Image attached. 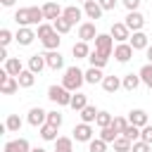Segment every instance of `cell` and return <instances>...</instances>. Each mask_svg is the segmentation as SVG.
Wrapping results in <instances>:
<instances>
[{
  "label": "cell",
  "instance_id": "6da1fadb",
  "mask_svg": "<svg viewBox=\"0 0 152 152\" xmlns=\"http://www.w3.org/2000/svg\"><path fill=\"white\" fill-rule=\"evenodd\" d=\"M45 19L43 7H19L14 12V21L19 26H40Z\"/></svg>",
  "mask_w": 152,
  "mask_h": 152
},
{
  "label": "cell",
  "instance_id": "7a4b0ae2",
  "mask_svg": "<svg viewBox=\"0 0 152 152\" xmlns=\"http://www.w3.org/2000/svg\"><path fill=\"white\" fill-rule=\"evenodd\" d=\"M36 36L40 38V43H43V48H45V50H59L62 38H59V33L55 31V26H52V24H45V21H43V24L38 26Z\"/></svg>",
  "mask_w": 152,
  "mask_h": 152
},
{
  "label": "cell",
  "instance_id": "3957f363",
  "mask_svg": "<svg viewBox=\"0 0 152 152\" xmlns=\"http://www.w3.org/2000/svg\"><path fill=\"white\" fill-rule=\"evenodd\" d=\"M86 83V71H81L76 64L74 66H66L64 69V76H62V86L71 93H78V88Z\"/></svg>",
  "mask_w": 152,
  "mask_h": 152
},
{
  "label": "cell",
  "instance_id": "277c9868",
  "mask_svg": "<svg viewBox=\"0 0 152 152\" xmlns=\"http://www.w3.org/2000/svg\"><path fill=\"white\" fill-rule=\"evenodd\" d=\"M71 97H74V93L66 90L64 86H50L48 88V100L55 102V104H59V107H69L71 104Z\"/></svg>",
  "mask_w": 152,
  "mask_h": 152
},
{
  "label": "cell",
  "instance_id": "5b68a950",
  "mask_svg": "<svg viewBox=\"0 0 152 152\" xmlns=\"http://www.w3.org/2000/svg\"><path fill=\"white\" fill-rule=\"evenodd\" d=\"M19 90V81H17V76H10L5 69L0 71V93L2 95H12V93H17Z\"/></svg>",
  "mask_w": 152,
  "mask_h": 152
},
{
  "label": "cell",
  "instance_id": "8992f818",
  "mask_svg": "<svg viewBox=\"0 0 152 152\" xmlns=\"http://www.w3.org/2000/svg\"><path fill=\"white\" fill-rule=\"evenodd\" d=\"M93 43H95V50L102 52V55H107V57L114 52V38H112L109 33H97V38H95Z\"/></svg>",
  "mask_w": 152,
  "mask_h": 152
},
{
  "label": "cell",
  "instance_id": "52a82bcc",
  "mask_svg": "<svg viewBox=\"0 0 152 152\" xmlns=\"http://www.w3.org/2000/svg\"><path fill=\"white\" fill-rule=\"evenodd\" d=\"M71 133H74V140H76V142H90V140L95 138L93 126H90V124H83V121H81V124H76Z\"/></svg>",
  "mask_w": 152,
  "mask_h": 152
},
{
  "label": "cell",
  "instance_id": "ba28073f",
  "mask_svg": "<svg viewBox=\"0 0 152 152\" xmlns=\"http://www.w3.org/2000/svg\"><path fill=\"white\" fill-rule=\"evenodd\" d=\"M109 36H112L116 43H128V40H131V31H128V26H126L124 21H114L112 28H109Z\"/></svg>",
  "mask_w": 152,
  "mask_h": 152
},
{
  "label": "cell",
  "instance_id": "9c48e42d",
  "mask_svg": "<svg viewBox=\"0 0 152 152\" xmlns=\"http://www.w3.org/2000/svg\"><path fill=\"white\" fill-rule=\"evenodd\" d=\"M26 121H28L33 128H40V126H45V124H48V112H45L43 107H31V109H28Z\"/></svg>",
  "mask_w": 152,
  "mask_h": 152
},
{
  "label": "cell",
  "instance_id": "30bf717a",
  "mask_svg": "<svg viewBox=\"0 0 152 152\" xmlns=\"http://www.w3.org/2000/svg\"><path fill=\"white\" fill-rule=\"evenodd\" d=\"M97 38V31H95V21H81L78 24V40L83 43H90Z\"/></svg>",
  "mask_w": 152,
  "mask_h": 152
},
{
  "label": "cell",
  "instance_id": "8fae6325",
  "mask_svg": "<svg viewBox=\"0 0 152 152\" xmlns=\"http://www.w3.org/2000/svg\"><path fill=\"white\" fill-rule=\"evenodd\" d=\"M124 24L128 26L131 33H135V31H142V26H145V17H142V12H128Z\"/></svg>",
  "mask_w": 152,
  "mask_h": 152
},
{
  "label": "cell",
  "instance_id": "7c38bea8",
  "mask_svg": "<svg viewBox=\"0 0 152 152\" xmlns=\"http://www.w3.org/2000/svg\"><path fill=\"white\" fill-rule=\"evenodd\" d=\"M36 38H38V36H36V31H33L31 26H19V31L14 33V40H17L19 45H31Z\"/></svg>",
  "mask_w": 152,
  "mask_h": 152
},
{
  "label": "cell",
  "instance_id": "4fadbf2b",
  "mask_svg": "<svg viewBox=\"0 0 152 152\" xmlns=\"http://www.w3.org/2000/svg\"><path fill=\"white\" fill-rule=\"evenodd\" d=\"M133 48H131V43H116V48H114V59L116 62H121V64H126L131 57H133Z\"/></svg>",
  "mask_w": 152,
  "mask_h": 152
},
{
  "label": "cell",
  "instance_id": "5bb4252c",
  "mask_svg": "<svg viewBox=\"0 0 152 152\" xmlns=\"http://www.w3.org/2000/svg\"><path fill=\"white\" fill-rule=\"evenodd\" d=\"M2 152H31V145L26 138H17V140H7L2 145Z\"/></svg>",
  "mask_w": 152,
  "mask_h": 152
},
{
  "label": "cell",
  "instance_id": "9a60e30c",
  "mask_svg": "<svg viewBox=\"0 0 152 152\" xmlns=\"http://www.w3.org/2000/svg\"><path fill=\"white\" fill-rule=\"evenodd\" d=\"M102 12H104V10L100 7V2H97V0H86V2H83V14H86L88 19L97 21V19L102 17Z\"/></svg>",
  "mask_w": 152,
  "mask_h": 152
},
{
  "label": "cell",
  "instance_id": "2e32d148",
  "mask_svg": "<svg viewBox=\"0 0 152 152\" xmlns=\"http://www.w3.org/2000/svg\"><path fill=\"white\" fill-rule=\"evenodd\" d=\"M45 62H48V69H52V71L64 69V57L59 55V50H48L45 52Z\"/></svg>",
  "mask_w": 152,
  "mask_h": 152
},
{
  "label": "cell",
  "instance_id": "e0dca14e",
  "mask_svg": "<svg viewBox=\"0 0 152 152\" xmlns=\"http://www.w3.org/2000/svg\"><path fill=\"white\" fill-rule=\"evenodd\" d=\"M128 124L138 126V128H145L150 121H147V112L145 109H131L128 112Z\"/></svg>",
  "mask_w": 152,
  "mask_h": 152
},
{
  "label": "cell",
  "instance_id": "ac0fdd59",
  "mask_svg": "<svg viewBox=\"0 0 152 152\" xmlns=\"http://www.w3.org/2000/svg\"><path fill=\"white\" fill-rule=\"evenodd\" d=\"M131 48L133 50H147L150 48V38L142 33V31H135V33H131Z\"/></svg>",
  "mask_w": 152,
  "mask_h": 152
},
{
  "label": "cell",
  "instance_id": "d6986e66",
  "mask_svg": "<svg viewBox=\"0 0 152 152\" xmlns=\"http://www.w3.org/2000/svg\"><path fill=\"white\" fill-rule=\"evenodd\" d=\"M62 12H64V10H62L57 2H45V5H43V14H45V19H48V21L59 19V17H62Z\"/></svg>",
  "mask_w": 152,
  "mask_h": 152
},
{
  "label": "cell",
  "instance_id": "ffe728a7",
  "mask_svg": "<svg viewBox=\"0 0 152 152\" xmlns=\"http://www.w3.org/2000/svg\"><path fill=\"white\" fill-rule=\"evenodd\" d=\"M48 66V62H45V55H31L28 57V71H33L36 76L43 71Z\"/></svg>",
  "mask_w": 152,
  "mask_h": 152
},
{
  "label": "cell",
  "instance_id": "44dd1931",
  "mask_svg": "<svg viewBox=\"0 0 152 152\" xmlns=\"http://www.w3.org/2000/svg\"><path fill=\"white\" fill-rule=\"evenodd\" d=\"M90 48H88V43H83V40H78V43H74V48H71V55L76 57V59H88L90 57Z\"/></svg>",
  "mask_w": 152,
  "mask_h": 152
},
{
  "label": "cell",
  "instance_id": "7402d4cb",
  "mask_svg": "<svg viewBox=\"0 0 152 152\" xmlns=\"http://www.w3.org/2000/svg\"><path fill=\"white\" fill-rule=\"evenodd\" d=\"M5 71H7L10 76H19V74L24 71V64H21V59H19V57H10V59L5 62Z\"/></svg>",
  "mask_w": 152,
  "mask_h": 152
},
{
  "label": "cell",
  "instance_id": "603a6c76",
  "mask_svg": "<svg viewBox=\"0 0 152 152\" xmlns=\"http://www.w3.org/2000/svg\"><path fill=\"white\" fill-rule=\"evenodd\" d=\"M119 88H124L119 76H104V78H102V90H104V93H116Z\"/></svg>",
  "mask_w": 152,
  "mask_h": 152
},
{
  "label": "cell",
  "instance_id": "cb8c5ba5",
  "mask_svg": "<svg viewBox=\"0 0 152 152\" xmlns=\"http://www.w3.org/2000/svg\"><path fill=\"white\" fill-rule=\"evenodd\" d=\"M140 83H142V81H140V74H126V76L121 78V86H124V90H128V93H133Z\"/></svg>",
  "mask_w": 152,
  "mask_h": 152
},
{
  "label": "cell",
  "instance_id": "d4e9b609",
  "mask_svg": "<svg viewBox=\"0 0 152 152\" xmlns=\"http://www.w3.org/2000/svg\"><path fill=\"white\" fill-rule=\"evenodd\" d=\"M62 17H64V19H69L71 24H76V21H81V17H83V10H81V7H76V5H69V7H64Z\"/></svg>",
  "mask_w": 152,
  "mask_h": 152
},
{
  "label": "cell",
  "instance_id": "484cf974",
  "mask_svg": "<svg viewBox=\"0 0 152 152\" xmlns=\"http://www.w3.org/2000/svg\"><path fill=\"white\" fill-rule=\"evenodd\" d=\"M21 116L19 114H7V119H5V131H10V133H19V128H21Z\"/></svg>",
  "mask_w": 152,
  "mask_h": 152
},
{
  "label": "cell",
  "instance_id": "4316f807",
  "mask_svg": "<svg viewBox=\"0 0 152 152\" xmlns=\"http://www.w3.org/2000/svg\"><path fill=\"white\" fill-rule=\"evenodd\" d=\"M55 152H74V138L59 135V138L55 140Z\"/></svg>",
  "mask_w": 152,
  "mask_h": 152
},
{
  "label": "cell",
  "instance_id": "83f0119b",
  "mask_svg": "<svg viewBox=\"0 0 152 152\" xmlns=\"http://www.w3.org/2000/svg\"><path fill=\"white\" fill-rule=\"evenodd\" d=\"M17 81H19V88H33V83H36V74L28 71V69H24V71L17 76Z\"/></svg>",
  "mask_w": 152,
  "mask_h": 152
},
{
  "label": "cell",
  "instance_id": "f1b7e54d",
  "mask_svg": "<svg viewBox=\"0 0 152 152\" xmlns=\"http://www.w3.org/2000/svg\"><path fill=\"white\" fill-rule=\"evenodd\" d=\"M74 112H81V109H86L88 107V95L86 93H74V97H71V104H69Z\"/></svg>",
  "mask_w": 152,
  "mask_h": 152
},
{
  "label": "cell",
  "instance_id": "f546056e",
  "mask_svg": "<svg viewBox=\"0 0 152 152\" xmlns=\"http://www.w3.org/2000/svg\"><path fill=\"white\" fill-rule=\"evenodd\" d=\"M78 114H81V121H83V124H93V121H97L100 109H95V104H88V107H86V109H81Z\"/></svg>",
  "mask_w": 152,
  "mask_h": 152
},
{
  "label": "cell",
  "instance_id": "4dcf8cb0",
  "mask_svg": "<svg viewBox=\"0 0 152 152\" xmlns=\"http://www.w3.org/2000/svg\"><path fill=\"white\" fill-rule=\"evenodd\" d=\"M102 78H104V74H102V69H97V66H90V69H86V83H102Z\"/></svg>",
  "mask_w": 152,
  "mask_h": 152
},
{
  "label": "cell",
  "instance_id": "1f68e13d",
  "mask_svg": "<svg viewBox=\"0 0 152 152\" xmlns=\"http://www.w3.org/2000/svg\"><path fill=\"white\" fill-rule=\"evenodd\" d=\"M57 131L59 128H55V126H50V124H45V126H40V138L45 140V142H55L59 135H57Z\"/></svg>",
  "mask_w": 152,
  "mask_h": 152
},
{
  "label": "cell",
  "instance_id": "d6a6232c",
  "mask_svg": "<svg viewBox=\"0 0 152 152\" xmlns=\"http://www.w3.org/2000/svg\"><path fill=\"white\" fill-rule=\"evenodd\" d=\"M119 135H121V133H119L114 126H107V128H100V135H97V138H102L107 145H112V142H114Z\"/></svg>",
  "mask_w": 152,
  "mask_h": 152
},
{
  "label": "cell",
  "instance_id": "836d02e7",
  "mask_svg": "<svg viewBox=\"0 0 152 152\" xmlns=\"http://www.w3.org/2000/svg\"><path fill=\"white\" fill-rule=\"evenodd\" d=\"M88 62H90V66L102 69V66L109 62V57H107V55H102V52H97V50H93V52H90V57H88Z\"/></svg>",
  "mask_w": 152,
  "mask_h": 152
},
{
  "label": "cell",
  "instance_id": "e575fe53",
  "mask_svg": "<svg viewBox=\"0 0 152 152\" xmlns=\"http://www.w3.org/2000/svg\"><path fill=\"white\" fill-rule=\"evenodd\" d=\"M114 152H131V147H133V140H128L126 135H119L114 142Z\"/></svg>",
  "mask_w": 152,
  "mask_h": 152
},
{
  "label": "cell",
  "instance_id": "d590c367",
  "mask_svg": "<svg viewBox=\"0 0 152 152\" xmlns=\"http://www.w3.org/2000/svg\"><path fill=\"white\" fill-rule=\"evenodd\" d=\"M52 26H55V31H57L59 36H64V33H69V31H71V26H74V24H71L69 19L59 17V19H55V21H52Z\"/></svg>",
  "mask_w": 152,
  "mask_h": 152
},
{
  "label": "cell",
  "instance_id": "8d00e7d4",
  "mask_svg": "<svg viewBox=\"0 0 152 152\" xmlns=\"http://www.w3.org/2000/svg\"><path fill=\"white\" fill-rule=\"evenodd\" d=\"M138 74H140V81H142V83L152 90V64H142Z\"/></svg>",
  "mask_w": 152,
  "mask_h": 152
},
{
  "label": "cell",
  "instance_id": "74e56055",
  "mask_svg": "<svg viewBox=\"0 0 152 152\" xmlns=\"http://www.w3.org/2000/svg\"><path fill=\"white\" fill-rule=\"evenodd\" d=\"M112 121H114V116L109 114V112H104V109H100V114H97V126L100 128H107V126H112Z\"/></svg>",
  "mask_w": 152,
  "mask_h": 152
},
{
  "label": "cell",
  "instance_id": "f35d334b",
  "mask_svg": "<svg viewBox=\"0 0 152 152\" xmlns=\"http://www.w3.org/2000/svg\"><path fill=\"white\" fill-rule=\"evenodd\" d=\"M88 152H107V142L102 138H93L88 142Z\"/></svg>",
  "mask_w": 152,
  "mask_h": 152
},
{
  "label": "cell",
  "instance_id": "ab89813d",
  "mask_svg": "<svg viewBox=\"0 0 152 152\" xmlns=\"http://www.w3.org/2000/svg\"><path fill=\"white\" fill-rule=\"evenodd\" d=\"M62 121H64V116H62V112H57V109H52V112H48V124H50V126H55V128H59V126H62Z\"/></svg>",
  "mask_w": 152,
  "mask_h": 152
},
{
  "label": "cell",
  "instance_id": "60d3db41",
  "mask_svg": "<svg viewBox=\"0 0 152 152\" xmlns=\"http://www.w3.org/2000/svg\"><path fill=\"white\" fill-rule=\"evenodd\" d=\"M124 135H126L128 140H133V142H135V140H140V128H138V126H133V124H128V126H126V131H124Z\"/></svg>",
  "mask_w": 152,
  "mask_h": 152
},
{
  "label": "cell",
  "instance_id": "b9f144b4",
  "mask_svg": "<svg viewBox=\"0 0 152 152\" xmlns=\"http://www.w3.org/2000/svg\"><path fill=\"white\" fill-rule=\"evenodd\" d=\"M12 38H14V33H12L10 28H2V31H0V45H2V48H7V45L12 43Z\"/></svg>",
  "mask_w": 152,
  "mask_h": 152
},
{
  "label": "cell",
  "instance_id": "7bdbcfd3",
  "mask_svg": "<svg viewBox=\"0 0 152 152\" xmlns=\"http://www.w3.org/2000/svg\"><path fill=\"white\" fill-rule=\"evenodd\" d=\"M112 126L124 135V131H126V126H128V119H124V116H114V121H112Z\"/></svg>",
  "mask_w": 152,
  "mask_h": 152
},
{
  "label": "cell",
  "instance_id": "ee69618b",
  "mask_svg": "<svg viewBox=\"0 0 152 152\" xmlns=\"http://www.w3.org/2000/svg\"><path fill=\"white\" fill-rule=\"evenodd\" d=\"M131 152H152V145H147L145 140H135L133 147H131Z\"/></svg>",
  "mask_w": 152,
  "mask_h": 152
},
{
  "label": "cell",
  "instance_id": "f6af8a7d",
  "mask_svg": "<svg viewBox=\"0 0 152 152\" xmlns=\"http://www.w3.org/2000/svg\"><path fill=\"white\" fill-rule=\"evenodd\" d=\"M140 140H145L147 145H152V124H147L145 128H140Z\"/></svg>",
  "mask_w": 152,
  "mask_h": 152
},
{
  "label": "cell",
  "instance_id": "bcb514c9",
  "mask_svg": "<svg viewBox=\"0 0 152 152\" xmlns=\"http://www.w3.org/2000/svg\"><path fill=\"white\" fill-rule=\"evenodd\" d=\"M121 2H124V7H126L128 12H138V7H140L142 0H121Z\"/></svg>",
  "mask_w": 152,
  "mask_h": 152
},
{
  "label": "cell",
  "instance_id": "7dc6e473",
  "mask_svg": "<svg viewBox=\"0 0 152 152\" xmlns=\"http://www.w3.org/2000/svg\"><path fill=\"white\" fill-rule=\"evenodd\" d=\"M97 2H100V7H102L104 12H109V10L116 7V0H97Z\"/></svg>",
  "mask_w": 152,
  "mask_h": 152
},
{
  "label": "cell",
  "instance_id": "c3c4849f",
  "mask_svg": "<svg viewBox=\"0 0 152 152\" xmlns=\"http://www.w3.org/2000/svg\"><path fill=\"white\" fill-rule=\"evenodd\" d=\"M0 59H5V62L10 59V57H7V48H0Z\"/></svg>",
  "mask_w": 152,
  "mask_h": 152
},
{
  "label": "cell",
  "instance_id": "681fc988",
  "mask_svg": "<svg viewBox=\"0 0 152 152\" xmlns=\"http://www.w3.org/2000/svg\"><path fill=\"white\" fill-rule=\"evenodd\" d=\"M14 2H17V0H0V5H2V7H12Z\"/></svg>",
  "mask_w": 152,
  "mask_h": 152
},
{
  "label": "cell",
  "instance_id": "f907efd6",
  "mask_svg": "<svg viewBox=\"0 0 152 152\" xmlns=\"http://www.w3.org/2000/svg\"><path fill=\"white\" fill-rule=\"evenodd\" d=\"M145 55H147V64H152V45L145 50Z\"/></svg>",
  "mask_w": 152,
  "mask_h": 152
},
{
  "label": "cell",
  "instance_id": "816d5d0a",
  "mask_svg": "<svg viewBox=\"0 0 152 152\" xmlns=\"http://www.w3.org/2000/svg\"><path fill=\"white\" fill-rule=\"evenodd\" d=\"M31 152H48V150H43V147H31Z\"/></svg>",
  "mask_w": 152,
  "mask_h": 152
},
{
  "label": "cell",
  "instance_id": "f5cc1de1",
  "mask_svg": "<svg viewBox=\"0 0 152 152\" xmlns=\"http://www.w3.org/2000/svg\"><path fill=\"white\" fill-rule=\"evenodd\" d=\"M76 2H86V0H76Z\"/></svg>",
  "mask_w": 152,
  "mask_h": 152
}]
</instances>
